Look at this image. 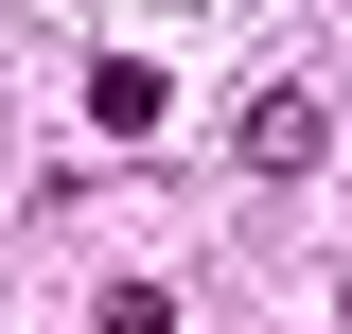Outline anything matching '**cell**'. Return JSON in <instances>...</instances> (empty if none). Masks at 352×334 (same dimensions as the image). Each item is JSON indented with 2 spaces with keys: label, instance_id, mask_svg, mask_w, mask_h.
<instances>
[{
  "label": "cell",
  "instance_id": "obj_1",
  "mask_svg": "<svg viewBox=\"0 0 352 334\" xmlns=\"http://www.w3.org/2000/svg\"><path fill=\"white\" fill-rule=\"evenodd\" d=\"M229 141H247V176H317V159H335V106H317V88H264Z\"/></svg>",
  "mask_w": 352,
  "mask_h": 334
},
{
  "label": "cell",
  "instance_id": "obj_2",
  "mask_svg": "<svg viewBox=\"0 0 352 334\" xmlns=\"http://www.w3.org/2000/svg\"><path fill=\"white\" fill-rule=\"evenodd\" d=\"M88 124L141 141V124H159V71H141V53H106V71H88Z\"/></svg>",
  "mask_w": 352,
  "mask_h": 334
},
{
  "label": "cell",
  "instance_id": "obj_3",
  "mask_svg": "<svg viewBox=\"0 0 352 334\" xmlns=\"http://www.w3.org/2000/svg\"><path fill=\"white\" fill-rule=\"evenodd\" d=\"M88 317H106V334H176V282H106Z\"/></svg>",
  "mask_w": 352,
  "mask_h": 334
}]
</instances>
